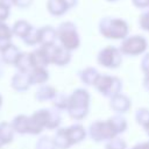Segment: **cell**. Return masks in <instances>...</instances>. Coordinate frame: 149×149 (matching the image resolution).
Segmentation results:
<instances>
[{
	"instance_id": "obj_1",
	"label": "cell",
	"mask_w": 149,
	"mask_h": 149,
	"mask_svg": "<svg viewBox=\"0 0 149 149\" xmlns=\"http://www.w3.org/2000/svg\"><path fill=\"white\" fill-rule=\"evenodd\" d=\"M127 129V120L121 114H115L107 120H97L88 127V136L94 142L109 141Z\"/></svg>"
},
{
	"instance_id": "obj_2",
	"label": "cell",
	"mask_w": 149,
	"mask_h": 149,
	"mask_svg": "<svg viewBox=\"0 0 149 149\" xmlns=\"http://www.w3.org/2000/svg\"><path fill=\"white\" fill-rule=\"evenodd\" d=\"M90 100L91 95L85 88H76L69 95L68 114L73 120H83L87 116L90 111Z\"/></svg>"
},
{
	"instance_id": "obj_3",
	"label": "cell",
	"mask_w": 149,
	"mask_h": 149,
	"mask_svg": "<svg viewBox=\"0 0 149 149\" xmlns=\"http://www.w3.org/2000/svg\"><path fill=\"white\" fill-rule=\"evenodd\" d=\"M99 33L108 40H123L129 34V26L120 17L105 16L99 22Z\"/></svg>"
},
{
	"instance_id": "obj_4",
	"label": "cell",
	"mask_w": 149,
	"mask_h": 149,
	"mask_svg": "<svg viewBox=\"0 0 149 149\" xmlns=\"http://www.w3.org/2000/svg\"><path fill=\"white\" fill-rule=\"evenodd\" d=\"M57 40L61 45L69 51H73L80 45V36L78 34L74 23L66 21L58 26L57 28Z\"/></svg>"
},
{
	"instance_id": "obj_5",
	"label": "cell",
	"mask_w": 149,
	"mask_h": 149,
	"mask_svg": "<svg viewBox=\"0 0 149 149\" xmlns=\"http://www.w3.org/2000/svg\"><path fill=\"white\" fill-rule=\"evenodd\" d=\"M93 86L95 90L104 97L107 98H113L116 94L121 93L122 90V81L120 78L115 76H109V74H99L98 78L95 79Z\"/></svg>"
},
{
	"instance_id": "obj_6",
	"label": "cell",
	"mask_w": 149,
	"mask_h": 149,
	"mask_svg": "<svg viewBox=\"0 0 149 149\" xmlns=\"http://www.w3.org/2000/svg\"><path fill=\"white\" fill-rule=\"evenodd\" d=\"M122 55L126 56H139L147 51L148 41L142 35H130L121 41L119 47Z\"/></svg>"
},
{
	"instance_id": "obj_7",
	"label": "cell",
	"mask_w": 149,
	"mask_h": 149,
	"mask_svg": "<svg viewBox=\"0 0 149 149\" xmlns=\"http://www.w3.org/2000/svg\"><path fill=\"white\" fill-rule=\"evenodd\" d=\"M97 62L106 69H118L122 63V54L119 48L107 45L99 51Z\"/></svg>"
},
{
	"instance_id": "obj_8",
	"label": "cell",
	"mask_w": 149,
	"mask_h": 149,
	"mask_svg": "<svg viewBox=\"0 0 149 149\" xmlns=\"http://www.w3.org/2000/svg\"><path fill=\"white\" fill-rule=\"evenodd\" d=\"M43 49L49 64H55L58 66H65L70 63L71 61V51L66 50L62 45L55 44H49V45H41Z\"/></svg>"
},
{
	"instance_id": "obj_9",
	"label": "cell",
	"mask_w": 149,
	"mask_h": 149,
	"mask_svg": "<svg viewBox=\"0 0 149 149\" xmlns=\"http://www.w3.org/2000/svg\"><path fill=\"white\" fill-rule=\"evenodd\" d=\"M48 121H49V109L43 108L34 112L29 116L28 134H33V135L40 134L44 128H47Z\"/></svg>"
},
{
	"instance_id": "obj_10",
	"label": "cell",
	"mask_w": 149,
	"mask_h": 149,
	"mask_svg": "<svg viewBox=\"0 0 149 149\" xmlns=\"http://www.w3.org/2000/svg\"><path fill=\"white\" fill-rule=\"evenodd\" d=\"M130 106H132L130 99L123 93L114 95L113 98H111V101H109V107L116 114H123V113L128 112Z\"/></svg>"
},
{
	"instance_id": "obj_11",
	"label": "cell",
	"mask_w": 149,
	"mask_h": 149,
	"mask_svg": "<svg viewBox=\"0 0 149 149\" xmlns=\"http://www.w3.org/2000/svg\"><path fill=\"white\" fill-rule=\"evenodd\" d=\"M65 130H66V135L69 137V141H70L71 146L80 143L81 141L85 140V137L87 135V132H86L85 127L80 123L71 125L70 127H66Z\"/></svg>"
},
{
	"instance_id": "obj_12",
	"label": "cell",
	"mask_w": 149,
	"mask_h": 149,
	"mask_svg": "<svg viewBox=\"0 0 149 149\" xmlns=\"http://www.w3.org/2000/svg\"><path fill=\"white\" fill-rule=\"evenodd\" d=\"M40 30V44L49 45L55 44L57 40V29L51 26H44L38 28Z\"/></svg>"
},
{
	"instance_id": "obj_13",
	"label": "cell",
	"mask_w": 149,
	"mask_h": 149,
	"mask_svg": "<svg viewBox=\"0 0 149 149\" xmlns=\"http://www.w3.org/2000/svg\"><path fill=\"white\" fill-rule=\"evenodd\" d=\"M31 83H30V78H29V73L26 72H17L13 76L12 78V87L15 91L19 92H23L27 91L30 87Z\"/></svg>"
},
{
	"instance_id": "obj_14",
	"label": "cell",
	"mask_w": 149,
	"mask_h": 149,
	"mask_svg": "<svg viewBox=\"0 0 149 149\" xmlns=\"http://www.w3.org/2000/svg\"><path fill=\"white\" fill-rule=\"evenodd\" d=\"M31 85H44L49 79V72L45 68H35L29 72Z\"/></svg>"
},
{
	"instance_id": "obj_15",
	"label": "cell",
	"mask_w": 149,
	"mask_h": 149,
	"mask_svg": "<svg viewBox=\"0 0 149 149\" xmlns=\"http://www.w3.org/2000/svg\"><path fill=\"white\" fill-rule=\"evenodd\" d=\"M30 55V62L33 65V69L35 68H47L49 65V61L43 51V49L40 47L38 49H35L34 51L29 52Z\"/></svg>"
},
{
	"instance_id": "obj_16",
	"label": "cell",
	"mask_w": 149,
	"mask_h": 149,
	"mask_svg": "<svg viewBox=\"0 0 149 149\" xmlns=\"http://www.w3.org/2000/svg\"><path fill=\"white\" fill-rule=\"evenodd\" d=\"M47 9L52 16H62L69 10L68 6L64 3L63 0H48Z\"/></svg>"
},
{
	"instance_id": "obj_17",
	"label": "cell",
	"mask_w": 149,
	"mask_h": 149,
	"mask_svg": "<svg viewBox=\"0 0 149 149\" xmlns=\"http://www.w3.org/2000/svg\"><path fill=\"white\" fill-rule=\"evenodd\" d=\"M0 54H1V61H2L5 64L14 65L15 62H16V59H17V57L20 56L21 51H20V49H19L16 45H14V44L12 43L8 48H6V49H5L2 52H0Z\"/></svg>"
},
{
	"instance_id": "obj_18",
	"label": "cell",
	"mask_w": 149,
	"mask_h": 149,
	"mask_svg": "<svg viewBox=\"0 0 149 149\" xmlns=\"http://www.w3.org/2000/svg\"><path fill=\"white\" fill-rule=\"evenodd\" d=\"M99 74L100 73L94 68H85L81 71H79V73H78L81 83L87 85V86H93V84H94V81Z\"/></svg>"
},
{
	"instance_id": "obj_19",
	"label": "cell",
	"mask_w": 149,
	"mask_h": 149,
	"mask_svg": "<svg viewBox=\"0 0 149 149\" xmlns=\"http://www.w3.org/2000/svg\"><path fill=\"white\" fill-rule=\"evenodd\" d=\"M14 66L19 70V72L29 73L33 70V65H31V62H30V55H29V52H21L20 56L17 57Z\"/></svg>"
},
{
	"instance_id": "obj_20",
	"label": "cell",
	"mask_w": 149,
	"mask_h": 149,
	"mask_svg": "<svg viewBox=\"0 0 149 149\" xmlns=\"http://www.w3.org/2000/svg\"><path fill=\"white\" fill-rule=\"evenodd\" d=\"M56 88L50 86V85H41L38 90L35 93V98L38 101H47V100H52L54 97L56 95Z\"/></svg>"
},
{
	"instance_id": "obj_21",
	"label": "cell",
	"mask_w": 149,
	"mask_h": 149,
	"mask_svg": "<svg viewBox=\"0 0 149 149\" xmlns=\"http://www.w3.org/2000/svg\"><path fill=\"white\" fill-rule=\"evenodd\" d=\"M28 123H29V116L20 114L14 118L12 121V127L14 132L19 134H28Z\"/></svg>"
},
{
	"instance_id": "obj_22",
	"label": "cell",
	"mask_w": 149,
	"mask_h": 149,
	"mask_svg": "<svg viewBox=\"0 0 149 149\" xmlns=\"http://www.w3.org/2000/svg\"><path fill=\"white\" fill-rule=\"evenodd\" d=\"M55 146L57 149H69L71 147V143L69 141V137L66 135V130L65 128H59L56 130L55 136L52 137Z\"/></svg>"
},
{
	"instance_id": "obj_23",
	"label": "cell",
	"mask_w": 149,
	"mask_h": 149,
	"mask_svg": "<svg viewBox=\"0 0 149 149\" xmlns=\"http://www.w3.org/2000/svg\"><path fill=\"white\" fill-rule=\"evenodd\" d=\"M14 129L12 127V123L8 122H0V140L3 144L10 143L14 139Z\"/></svg>"
},
{
	"instance_id": "obj_24",
	"label": "cell",
	"mask_w": 149,
	"mask_h": 149,
	"mask_svg": "<svg viewBox=\"0 0 149 149\" xmlns=\"http://www.w3.org/2000/svg\"><path fill=\"white\" fill-rule=\"evenodd\" d=\"M31 27L33 26L28 21H26V20H17L14 23V26L12 28V31H13V35H15V36H17L20 38H23L29 33Z\"/></svg>"
},
{
	"instance_id": "obj_25",
	"label": "cell",
	"mask_w": 149,
	"mask_h": 149,
	"mask_svg": "<svg viewBox=\"0 0 149 149\" xmlns=\"http://www.w3.org/2000/svg\"><path fill=\"white\" fill-rule=\"evenodd\" d=\"M52 101V106L54 108L58 109V111H63L68 108L69 105V95H66L65 93H56V95L54 97Z\"/></svg>"
},
{
	"instance_id": "obj_26",
	"label": "cell",
	"mask_w": 149,
	"mask_h": 149,
	"mask_svg": "<svg viewBox=\"0 0 149 149\" xmlns=\"http://www.w3.org/2000/svg\"><path fill=\"white\" fill-rule=\"evenodd\" d=\"M61 122H62V116H61V113L58 112V109H56V108L49 109V121H48L47 128L56 129L59 127Z\"/></svg>"
},
{
	"instance_id": "obj_27",
	"label": "cell",
	"mask_w": 149,
	"mask_h": 149,
	"mask_svg": "<svg viewBox=\"0 0 149 149\" xmlns=\"http://www.w3.org/2000/svg\"><path fill=\"white\" fill-rule=\"evenodd\" d=\"M22 41L27 44V45H36L40 44V30L36 27H31V29L29 30V33L22 38Z\"/></svg>"
},
{
	"instance_id": "obj_28",
	"label": "cell",
	"mask_w": 149,
	"mask_h": 149,
	"mask_svg": "<svg viewBox=\"0 0 149 149\" xmlns=\"http://www.w3.org/2000/svg\"><path fill=\"white\" fill-rule=\"evenodd\" d=\"M36 149H57L54 139L50 136H42L36 142Z\"/></svg>"
},
{
	"instance_id": "obj_29",
	"label": "cell",
	"mask_w": 149,
	"mask_h": 149,
	"mask_svg": "<svg viewBox=\"0 0 149 149\" xmlns=\"http://www.w3.org/2000/svg\"><path fill=\"white\" fill-rule=\"evenodd\" d=\"M105 149H127V143L123 139L116 136L106 143Z\"/></svg>"
},
{
	"instance_id": "obj_30",
	"label": "cell",
	"mask_w": 149,
	"mask_h": 149,
	"mask_svg": "<svg viewBox=\"0 0 149 149\" xmlns=\"http://www.w3.org/2000/svg\"><path fill=\"white\" fill-rule=\"evenodd\" d=\"M135 120L139 125H141L142 127L149 121V109L148 108H139L135 113Z\"/></svg>"
},
{
	"instance_id": "obj_31",
	"label": "cell",
	"mask_w": 149,
	"mask_h": 149,
	"mask_svg": "<svg viewBox=\"0 0 149 149\" xmlns=\"http://www.w3.org/2000/svg\"><path fill=\"white\" fill-rule=\"evenodd\" d=\"M139 26L142 30L149 33V10L143 12L139 17Z\"/></svg>"
},
{
	"instance_id": "obj_32",
	"label": "cell",
	"mask_w": 149,
	"mask_h": 149,
	"mask_svg": "<svg viewBox=\"0 0 149 149\" xmlns=\"http://www.w3.org/2000/svg\"><path fill=\"white\" fill-rule=\"evenodd\" d=\"M12 36H13L12 28L5 22H0V37H5V38H10L12 40Z\"/></svg>"
},
{
	"instance_id": "obj_33",
	"label": "cell",
	"mask_w": 149,
	"mask_h": 149,
	"mask_svg": "<svg viewBox=\"0 0 149 149\" xmlns=\"http://www.w3.org/2000/svg\"><path fill=\"white\" fill-rule=\"evenodd\" d=\"M141 70L146 76H149V52H147L141 61Z\"/></svg>"
},
{
	"instance_id": "obj_34",
	"label": "cell",
	"mask_w": 149,
	"mask_h": 149,
	"mask_svg": "<svg viewBox=\"0 0 149 149\" xmlns=\"http://www.w3.org/2000/svg\"><path fill=\"white\" fill-rule=\"evenodd\" d=\"M9 14H10V8L0 3V22H5L9 17Z\"/></svg>"
},
{
	"instance_id": "obj_35",
	"label": "cell",
	"mask_w": 149,
	"mask_h": 149,
	"mask_svg": "<svg viewBox=\"0 0 149 149\" xmlns=\"http://www.w3.org/2000/svg\"><path fill=\"white\" fill-rule=\"evenodd\" d=\"M34 0H15V6L19 8H28L31 6Z\"/></svg>"
},
{
	"instance_id": "obj_36",
	"label": "cell",
	"mask_w": 149,
	"mask_h": 149,
	"mask_svg": "<svg viewBox=\"0 0 149 149\" xmlns=\"http://www.w3.org/2000/svg\"><path fill=\"white\" fill-rule=\"evenodd\" d=\"M133 5L136 7V8H148L149 7V0H132Z\"/></svg>"
},
{
	"instance_id": "obj_37",
	"label": "cell",
	"mask_w": 149,
	"mask_h": 149,
	"mask_svg": "<svg viewBox=\"0 0 149 149\" xmlns=\"http://www.w3.org/2000/svg\"><path fill=\"white\" fill-rule=\"evenodd\" d=\"M12 44V40L10 38H5V37H0V52H2L6 48H8Z\"/></svg>"
},
{
	"instance_id": "obj_38",
	"label": "cell",
	"mask_w": 149,
	"mask_h": 149,
	"mask_svg": "<svg viewBox=\"0 0 149 149\" xmlns=\"http://www.w3.org/2000/svg\"><path fill=\"white\" fill-rule=\"evenodd\" d=\"M0 3L6 6V7H8V8H10V7L15 6V0H0Z\"/></svg>"
},
{
	"instance_id": "obj_39",
	"label": "cell",
	"mask_w": 149,
	"mask_h": 149,
	"mask_svg": "<svg viewBox=\"0 0 149 149\" xmlns=\"http://www.w3.org/2000/svg\"><path fill=\"white\" fill-rule=\"evenodd\" d=\"M64 1V3L68 6V8L70 9V8H73L76 5H77V2H78V0H63Z\"/></svg>"
},
{
	"instance_id": "obj_40",
	"label": "cell",
	"mask_w": 149,
	"mask_h": 149,
	"mask_svg": "<svg viewBox=\"0 0 149 149\" xmlns=\"http://www.w3.org/2000/svg\"><path fill=\"white\" fill-rule=\"evenodd\" d=\"M139 149H149V141L147 142H142V143H139L137 144Z\"/></svg>"
},
{
	"instance_id": "obj_41",
	"label": "cell",
	"mask_w": 149,
	"mask_h": 149,
	"mask_svg": "<svg viewBox=\"0 0 149 149\" xmlns=\"http://www.w3.org/2000/svg\"><path fill=\"white\" fill-rule=\"evenodd\" d=\"M143 86L147 91H149V76H146L143 79Z\"/></svg>"
},
{
	"instance_id": "obj_42",
	"label": "cell",
	"mask_w": 149,
	"mask_h": 149,
	"mask_svg": "<svg viewBox=\"0 0 149 149\" xmlns=\"http://www.w3.org/2000/svg\"><path fill=\"white\" fill-rule=\"evenodd\" d=\"M143 128H144V132H146V134L147 135H149V121L143 126Z\"/></svg>"
},
{
	"instance_id": "obj_43",
	"label": "cell",
	"mask_w": 149,
	"mask_h": 149,
	"mask_svg": "<svg viewBox=\"0 0 149 149\" xmlns=\"http://www.w3.org/2000/svg\"><path fill=\"white\" fill-rule=\"evenodd\" d=\"M2 71H3V68H2V63H1V61H0V77H1V74H2Z\"/></svg>"
},
{
	"instance_id": "obj_44",
	"label": "cell",
	"mask_w": 149,
	"mask_h": 149,
	"mask_svg": "<svg viewBox=\"0 0 149 149\" xmlns=\"http://www.w3.org/2000/svg\"><path fill=\"white\" fill-rule=\"evenodd\" d=\"M1 104H2V97L0 95V107H1Z\"/></svg>"
},
{
	"instance_id": "obj_45",
	"label": "cell",
	"mask_w": 149,
	"mask_h": 149,
	"mask_svg": "<svg viewBox=\"0 0 149 149\" xmlns=\"http://www.w3.org/2000/svg\"><path fill=\"white\" fill-rule=\"evenodd\" d=\"M132 149H139V147H137V144H136V146H134V147H133Z\"/></svg>"
},
{
	"instance_id": "obj_46",
	"label": "cell",
	"mask_w": 149,
	"mask_h": 149,
	"mask_svg": "<svg viewBox=\"0 0 149 149\" xmlns=\"http://www.w3.org/2000/svg\"><path fill=\"white\" fill-rule=\"evenodd\" d=\"M2 146H3V143H2V142H1V140H0V148H1Z\"/></svg>"
},
{
	"instance_id": "obj_47",
	"label": "cell",
	"mask_w": 149,
	"mask_h": 149,
	"mask_svg": "<svg viewBox=\"0 0 149 149\" xmlns=\"http://www.w3.org/2000/svg\"><path fill=\"white\" fill-rule=\"evenodd\" d=\"M107 1H116V0H107Z\"/></svg>"
}]
</instances>
